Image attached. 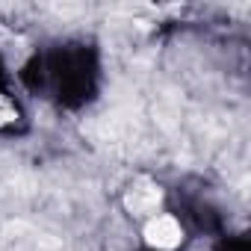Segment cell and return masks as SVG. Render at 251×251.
Listing matches in <instances>:
<instances>
[{
	"label": "cell",
	"instance_id": "7a4b0ae2",
	"mask_svg": "<svg viewBox=\"0 0 251 251\" xmlns=\"http://www.w3.org/2000/svg\"><path fill=\"white\" fill-rule=\"evenodd\" d=\"M160 198H163L160 186L142 180V183H136V186L127 192V207H130L133 213H151V210L160 204Z\"/></svg>",
	"mask_w": 251,
	"mask_h": 251
},
{
	"label": "cell",
	"instance_id": "6da1fadb",
	"mask_svg": "<svg viewBox=\"0 0 251 251\" xmlns=\"http://www.w3.org/2000/svg\"><path fill=\"white\" fill-rule=\"evenodd\" d=\"M145 239H148V245H154V248L172 251V248L180 245L183 227H180L177 219H172V216H157V219H151V222L145 225Z\"/></svg>",
	"mask_w": 251,
	"mask_h": 251
},
{
	"label": "cell",
	"instance_id": "3957f363",
	"mask_svg": "<svg viewBox=\"0 0 251 251\" xmlns=\"http://www.w3.org/2000/svg\"><path fill=\"white\" fill-rule=\"evenodd\" d=\"M18 118V112H15V106L3 98V95H0V127H3V124H12Z\"/></svg>",
	"mask_w": 251,
	"mask_h": 251
}]
</instances>
